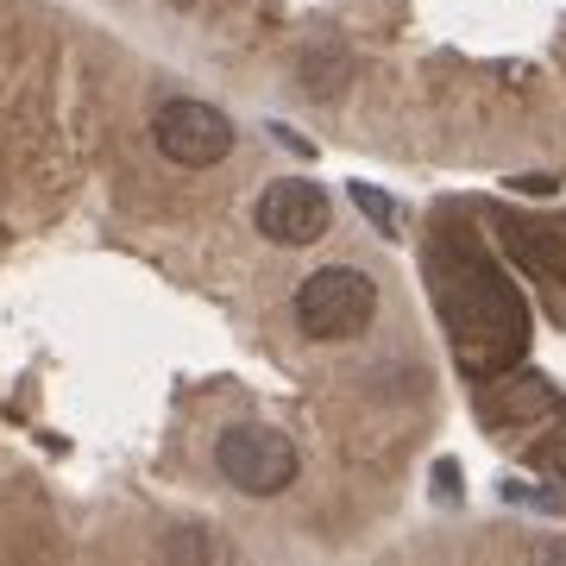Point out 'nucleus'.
<instances>
[{
    "label": "nucleus",
    "instance_id": "1",
    "mask_svg": "<svg viewBox=\"0 0 566 566\" xmlns=\"http://www.w3.org/2000/svg\"><path fill=\"white\" fill-rule=\"evenodd\" d=\"M428 290L441 303L447 346L472 378H504L523 365L528 346V308L516 296V283L497 271L485 245L465 227H441L428 245Z\"/></svg>",
    "mask_w": 566,
    "mask_h": 566
},
{
    "label": "nucleus",
    "instance_id": "5",
    "mask_svg": "<svg viewBox=\"0 0 566 566\" xmlns=\"http://www.w3.org/2000/svg\"><path fill=\"white\" fill-rule=\"evenodd\" d=\"M252 221H259L264 240H277V245H315V240L327 233V221H334V208H327V189H322V182L277 177V182L259 196Z\"/></svg>",
    "mask_w": 566,
    "mask_h": 566
},
{
    "label": "nucleus",
    "instance_id": "4",
    "mask_svg": "<svg viewBox=\"0 0 566 566\" xmlns=\"http://www.w3.org/2000/svg\"><path fill=\"white\" fill-rule=\"evenodd\" d=\"M151 133H158V151L182 170H208L233 151V120L208 102H170Z\"/></svg>",
    "mask_w": 566,
    "mask_h": 566
},
{
    "label": "nucleus",
    "instance_id": "7",
    "mask_svg": "<svg viewBox=\"0 0 566 566\" xmlns=\"http://www.w3.org/2000/svg\"><path fill=\"white\" fill-rule=\"evenodd\" d=\"M353 208H359V214L378 227L385 240H397V233H403V214H397V202H390L385 189H371V182H353Z\"/></svg>",
    "mask_w": 566,
    "mask_h": 566
},
{
    "label": "nucleus",
    "instance_id": "9",
    "mask_svg": "<svg viewBox=\"0 0 566 566\" xmlns=\"http://www.w3.org/2000/svg\"><path fill=\"white\" fill-rule=\"evenodd\" d=\"M547 460H554V472H560V479H566V441L554 447V453H547Z\"/></svg>",
    "mask_w": 566,
    "mask_h": 566
},
{
    "label": "nucleus",
    "instance_id": "2",
    "mask_svg": "<svg viewBox=\"0 0 566 566\" xmlns=\"http://www.w3.org/2000/svg\"><path fill=\"white\" fill-rule=\"evenodd\" d=\"M214 465H221V479L245 497H277V491L296 485V472H303V453L296 441L271 422H233L221 428V441H214Z\"/></svg>",
    "mask_w": 566,
    "mask_h": 566
},
{
    "label": "nucleus",
    "instance_id": "6",
    "mask_svg": "<svg viewBox=\"0 0 566 566\" xmlns=\"http://www.w3.org/2000/svg\"><path fill=\"white\" fill-rule=\"evenodd\" d=\"M497 240H504L510 264H523L528 277H547V283L566 277V221L560 214H504Z\"/></svg>",
    "mask_w": 566,
    "mask_h": 566
},
{
    "label": "nucleus",
    "instance_id": "3",
    "mask_svg": "<svg viewBox=\"0 0 566 566\" xmlns=\"http://www.w3.org/2000/svg\"><path fill=\"white\" fill-rule=\"evenodd\" d=\"M378 322V283L353 264H327L296 290V327L308 340H359Z\"/></svg>",
    "mask_w": 566,
    "mask_h": 566
},
{
    "label": "nucleus",
    "instance_id": "8",
    "mask_svg": "<svg viewBox=\"0 0 566 566\" xmlns=\"http://www.w3.org/2000/svg\"><path fill=\"white\" fill-rule=\"evenodd\" d=\"M170 554H214V542H208V535H196V528H189V535H177V542H170Z\"/></svg>",
    "mask_w": 566,
    "mask_h": 566
}]
</instances>
